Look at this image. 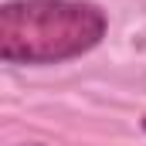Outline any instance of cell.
I'll return each instance as SVG.
<instances>
[{"mask_svg": "<svg viewBox=\"0 0 146 146\" xmlns=\"http://www.w3.org/2000/svg\"><path fill=\"white\" fill-rule=\"evenodd\" d=\"M109 31V14L92 0H7L0 7L3 65H61L88 54Z\"/></svg>", "mask_w": 146, "mask_h": 146, "instance_id": "cell-1", "label": "cell"}, {"mask_svg": "<svg viewBox=\"0 0 146 146\" xmlns=\"http://www.w3.org/2000/svg\"><path fill=\"white\" fill-rule=\"evenodd\" d=\"M143 133H146V115H143Z\"/></svg>", "mask_w": 146, "mask_h": 146, "instance_id": "cell-2", "label": "cell"}, {"mask_svg": "<svg viewBox=\"0 0 146 146\" xmlns=\"http://www.w3.org/2000/svg\"><path fill=\"white\" fill-rule=\"evenodd\" d=\"M34 146H41V143H34Z\"/></svg>", "mask_w": 146, "mask_h": 146, "instance_id": "cell-3", "label": "cell"}]
</instances>
